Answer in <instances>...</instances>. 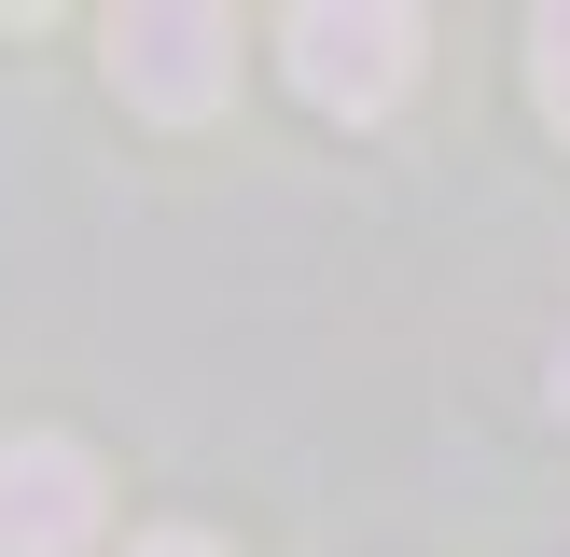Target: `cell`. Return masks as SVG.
Wrapping results in <instances>:
<instances>
[{
  "label": "cell",
  "instance_id": "cell-1",
  "mask_svg": "<svg viewBox=\"0 0 570 557\" xmlns=\"http://www.w3.org/2000/svg\"><path fill=\"white\" fill-rule=\"evenodd\" d=\"M278 42H293V84L321 111H348V126L417 84V14H404V0H306Z\"/></svg>",
  "mask_w": 570,
  "mask_h": 557
},
{
  "label": "cell",
  "instance_id": "cell-3",
  "mask_svg": "<svg viewBox=\"0 0 570 557\" xmlns=\"http://www.w3.org/2000/svg\"><path fill=\"white\" fill-rule=\"evenodd\" d=\"M98 544V460L70 432H14L0 446V557H83Z\"/></svg>",
  "mask_w": 570,
  "mask_h": 557
},
{
  "label": "cell",
  "instance_id": "cell-2",
  "mask_svg": "<svg viewBox=\"0 0 570 557\" xmlns=\"http://www.w3.org/2000/svg\"><path fill=\"white\" fill-rule=\"evenodd\" d=\"M223 70H237V14H195V0L111 14V84H126L139 111H209Z\"/></svg>",
  "mask_w": 570,
  "mask_h": 557
},
{
  "label": "cell",
  "instance_id": "cell-5",
  "mask_svg": "<svg viewBox=\"0 0 570 557\" xmlns=\"http://www.w3.org/2000/svg\"><path fill=\"white\" fill-rule=\"evenodd\" d=\"M126 557H223V544H195V529H154V544H126Z\"/></svg>",
  "mask_w": 570,
  "mask_h": 557
},
{
  "label": "cell",
  "instance_id": "cell-4",
  "mask_svg": "<svg viewBox=\"0 0 570 557\" xmlns=\"http://www.w3.org/2000/svg\"><path fill=\"white\" fill-rule=\"evenodd\" d=\"M529 56H543V111L570 126V14H543V28H529Z\"/></svg>",
  "mask_w": 570,
  "mask_h": 557
}]
</instances>
